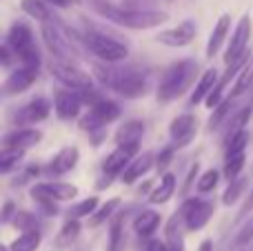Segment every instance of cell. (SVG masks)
I'll return each mask as SVG.
<instances>
[{
  "instance_id": "cell-34",
  "label": "cell",
  "mask_w": 253,
  "mask_h": 251,
  "mask_svg": "<svg viewBox=\"0 0 253 251\" xmlns=\"http://www.w3.org/2000/svg\"><path fill=\"white\" fill-rule=\"evenodd\" d=\"M78 234H80L78 218H69V220H67V225L62 227L60 236H58V245H60V247H67V245H71L76 238H78Z\"/></svg>"
},
{
  "instance_id": "cell-15",
  "label": "cell",
  "mask_w": 253,
  "mask_h": 251,
  "mask_svg": "<svg viewBox=\"0 0 253 251\" xmlns=\"http://www.w3.org/2000/svg\"><path fill=\"white\" fill-rule=\"evenodd\" d=\"M135 154H138V142L118 145V149L105 158V163H102V169H105V173L118 176V173H123L125 169L129 167V163L135 158Z\"/></svg>"
},
{
  "instance_id": "cell-16",
  "label": "cell",
  "mask_w": 253,
  "mask_h": 251,
  "mask_svg": "<svg viewBox=\"0 0 253 251\" xmlns=\"http://www.w3.org/2000/svg\"><path fill=\"white\" fill-rule=\"evenodd\" d=\"M196 129H198V123L191 114H182L178 118H173V123L169 127V136L173 147H187L193 140V136H196Z\"/></svg>"
},
{
  "instance_id": "cell-3",
  "label": "cell",
  "mask_w": 253,
  "mask_h": 251,
  "mask_svg": "<svg viewBox=\"0 0 253 251\" xmlns=\"http://www.w3.org/2000/svg\"><path fill=\"white\" fill-rule=\"evenodd\" d=\"M198 76V62L196 60H178L162 74L160 84H158V100L171 102L178 96H182Z\"/></svg>"
},
{
  "instance_id": "cell-39",
  "label": "cell",
  "mask_w": 253,
  "mask_h": 251,
  "mask_svg": "<svg viewBox=\"0 0 253 251\" xmlns=\"http://www.w3.org/2000/svg\"><path fill=\"white\" fill-rule=\"evenodd\" d=\"M218 178H220V173L215 171V169H209V171H205L200 176V180H198V191L200 194H207V191H211V189H215V185H218Z\"/></svg>"
},
{
  "instance_id": "cell-1",
  "label": "cell",
  "mask_w": 253,
  "mask_h": 251,
  "mask_svg": "<svg viewBox=\"0 0 253 251\" xmlns=\"http://www.w3.org/2000/svg\"><path fill=\"white\" fill-rule=\"evenodd\" d=\"M93 76L105 87L114 89L123 98H142L149 89V74L138 67H114V62L107 65H93Z\"/></svg>"
},
{
  "instance_id": "cell-40",
  "label": "cell",
  "mask_w": 253,
  "mask_h": 251,
  "mask_svg": "<svg viewBox=\"0 0 253 251\" xmlns=\"http://www.w3.org/2000/svg\"><path fill=\"white\" fill-rule=\"evenodd\" d=\"M123 216L125 213H120V216L114 218V222H111V251L118 249L120 245V229H123Z\"/></svg>"
},
{
  "instance_id": "cell-19",
  "label": "cell",
  "mask_w": 253,
  "mask_h": 251,
  "mask_svg": "<svg viewBox=\"0 0 253 251\" xmlns=\"http://www.w3.org/2000/svg\"><path fill=\"white\" fill-rule=\"evenodd\" d=\"M153 154H149V151H144V154L135 156L133 160L129 163V167L123 171V182L125 185H131V182H135L138 178H142L144 173L149 171V169L153 167Z\"/></svg>"
},
{
  "instance_id": "cell-50",
  "label": "cell",
  "mask_w": 253,
  "mask_h": 251,
  "mask_svg": "<svg viewBox=\"0 0 253 251\" xmlns=\"http://www.w3.org/2000/svg\"><path fill=\"white\" fill-rule=\"evenodd\" d=\"M198 251H213V243H211V240H202V245Z\"/></svg>"
},
{
  "instance_id": "cell-31",
  "label": "cell",
  "mask_w": 253,
  "mask_h": 251,
  "mask_svg": "<svg viewBox=\"0 0 253 251\" xmlns=\"http://www.w3.org/2000/svg\"><path fill=\"white\" fill-rule=\"evenodd\" d=\"M118 207H120V198H111L107 205H102L100 209H96V213L89 218V225H91V227H100L102 222H107L111 216H114V211Z\"/></svg>"
},
{
  "instance_id": "cell-12",
  "label": "cell",
  "mask_w": 253,
  "mask_h": 251,
  "mask_svg": "<svg viewBox=\"0 0 253 251\" xmlns=\"http://www.w3.org/2000/svg\"><path fill=\"white\" fill-rule=\"evenodd\" d=\"M198 34V25L196 20H182L178 27L173 29H165L156 36V40L160 44H167V47H187L191 44V40L196 38Z\"/></svg>"
},
{
  "instance_id": "cell-51",
  "label": "cell",
  "mask_w": 253,
  "mask_h": 251,
  "mask_svg": "<svg viewBox=\"0 0 253 251\" xmlns=\"http://www.w3.org/2000/svg\"><path fill=\"white\" fill-rule=\"evenodd\" d=\"M142 2H144V4H156L158 0H142Z\"/></svg>"
},
{
  "instance_id": "cell-44",
  "label": "cell",
  "mask_w": 253,
  "mask_h": 251,
  "mask_svg": "<svg viewBox=\"0 0 253 251\" xmlns=\"http://www.w3.org/2000/svg\"><path fill=\"white\" fill-rule=\"evenodd\" d=\"M251 211H253V189H251V194L247 196V200H245V205L240 207V211H238V220H245Z\"/></svg>"
},
{
  "instance_id": "cell-36",
  "label": "cell",
  "mask_w": 253,
  "mask_h": 251,
  "mask_svg": "<svg viewBox=\"0 0 253 251\" xmlns=\"http://www.w3.org/2000/svg\"><path fill=\"white\" fill-rule=\"evenodd\" d=\"M245 187H247V178L238 176V178H233V180H229V187H227V191H224V196H222V203L224 205H233L242 196Z\"/></svg>"
},
{
  "instance_id": "cell-49",
  "label": "cell",
  "mask_w": 253,
  "mask_h": 251,
  "mask_svg": "<svg viewBox=\"0 0 253 251\" xmlns=\"http://www.w3.org/2000/svg\"><path fill=\"white\" fill-rule=\"evenodd\" d=\"M44 2H51L53 7H60V9L69 7V0H44Z\"/></svg>"
},
{
  "instance_id": "cell-9",
  "label": "cell",
  "mask_w": 253,
  "mask_h": 251,
  "mask_svg": "<svg viewBox=\"0 0 253 251\" xmlns=\"http://www.w3.org/2000/svg\"><path fill=\"white\" fill-rule=\"evenodd\" d=\"M83 96H80V89H60L53 96V109H56L58 118L62 120H71L78 118L80 109H83Z\"/></svg>"
},
{
  "instance_id": "cell-46",
  "label": "cell",
  "mask_w": 253,
  "mask_h": 251,
  "mask_svg": "<svg viewBox=\"0 0 253 251\" xmlns=\"http://www.w3.org/2000/svg\"><path fill=\"white\" fill-rule=\"evenodd\" d=\"M13 216H16V211H13V203H4V207H2V216H0V220L7 225V222H11L13 220Z\"/></svg>"
},
{
  "instance_id": "cell-11",
  "label": "cell",
  "mask_w": 253,
  "mask_h": 251,
  "mask_svg": "<svg viewBox=\"0 0 253 251\" xmlns=\"http://www.w3.org/2000/svg\"><path fill=\"white\" fill-rule=\"evenodd\" d=\"M49 111H51V102H49L47 98L38 96L31 102H27L25 107H20V109L11 116V120L18 127H27V125H36V123H40V120H44L49 116Z\"/></svg>"
},
{
  "instance_id": "cell-24",
  "label": "cell",
  "mask_w": 253,
  "mask_h": 251,
  "mask_svg": "<svg viewBox=\"0 0 253 251\" xmlns=\"http://www.w3.org/2000/svg\"><path fill=\"white\" fill-rule=\"evenodd\" d=\"M89 111H91V114L96 116V118L100 120L102 125L114 123V120L120 116V107L116 105L114 100H107V98H102L100 102H96L93 107H89Z\"/></svg>"
},
{
  "instance_id": "cell-20",
  "label": "cell",
  "mask_w": 253,
  "mask_h": 251,
  "mask_svg": "<svg viewBox=\"0 0 253 251\" xmlns=\"http://www.w3.org/2000/svg\"><path fill=\"white\" fill-rule=\"evenodd\" d=\"M229 25H231V16H229V13H222V16L218 18V22H215L213 31H211V36H209V42H207V58H213L215 53L220 51V47H222V42H224V40H227Z\"/></svg>"
},
{
  "instance_id": "cell-21",
  "label": "cell",
  "mask_w": 253,
  "mask_h": 251,
  "mask_svg": "<svg viewBox=\"0 0 253 251\" xmlns=\"http://www.w3.org/2000/svg\"><path fill=\"white\" fill-rule=\"evenodd\" d=\"M220 80H218V71L215 69H207L205 74L200 76V80H198V84H196V91L191 93V105H200L202 100H207V96H209L211 91H213V87L218 84Z\"/></svg>"
},
{
  "instance_id": "cell-43",
  "label": "cell",
  "mask_w": 253,
  "mask_h": 251,
  "mask_svg": "<svg viewBox=\"0 0 253 251\" xmlns=\"http://www.w3.org/2000/svg\"><path fill=\"white\" fill-rule=\"evenodd\" d=\"M13 56H16V51H13V47L9 42H4L2 47H0V65L9 67L13 62Z\"/></svg>"
},
{
  "instance_id": "cell-42",
  "label": "cell",
  "mask_w": 253,
  "mask_h": 251,
  "mask_svg": "<svg viewBox=\"0 0 253 251\" xmlns=\"http://www.w3.org/2000/svg\"><path fill=\"white\" fill-rule=\"evenodd\" d=\"M171 158H173V147H167V149H162L160 154H158V158H156V167H158V171H165V169L169 167Z\"/></svg>"
},
{
  "instance_id": "cell-10",
  "label": "cell",
  "mask_w": 253,
  "mask_h": 251,
  "mask_svg": "<svg viewBox=\"0 0 253 251\" xmlns=\"http://www.w3.org/2000/svg\"><path fill=\"white\" fill-rule=\"evenodd\" d=\"M36 80H38V65H22L20 69H13L7 76V80L2 84V91L4 96H16V93L27 91Z\"/></svg>"
},
{
  "instance_id": "cell-4",
  "label": "cell",
  "mask_w": 253,
  "mask_h": 251,
  "mask_svg": "<svg viewBox=\"0 0 253 251\" xmlns=\"http://www.w3.org/2000/svg\"><path fill=\"white\" fill-rule=\"evenodd\" d=\"M7 42L13 47L16 58H20L22 65H40V53L36 49L34 34H31V29L25 22L11 25V29L7 34Z\"/></svg>"
},
{
  "instance_id": "cell-17",
  "label": "cell",
  "mask_w": 253,
  "mask_h": 251,
  "mask_svg": "<svg viewBox=\"0 0 253 251\" xmlns=\"http://www.w3.org/2000/svg\"><path fill=\"white\" fill-rule=\"evenodd\" d=\"M40 140H42V131L38 129H13L2 136V149H29V147L38 145Z\"/></svg>"
},
{
  "instance_id": "cell-2",
  "label": "cell",
  "mask_w": 253,
  "mask_h": 251,
  "mask_svg": "<svg viewBox=\"0 0 253 251\" xmlns=\"http://www.w3.org/2000/svg\"><path fill=\"white\" fill-rule=\"evenodd\" d=\"M91 7L109 22L126 27V29H151V27H160L162 22L169 20V13H165V11L116 7V4L105 2V0H91Z\"/></svg>"
},
{
  "instance_id": "cell-25",
  "label": "cell",
  "mask_w": 253,
  "mask_h": 251,
  "mask_svg": "<svg viewBox=\"0 0 253 251\" xmlns=\"http://www.w3.org/2000/svg\"><path fill=\"white\" fill-rule=\"evenodd\" d=\"M158 225H160V213L151 211V209L149 211H140L138 218L133 220V229L140 236H151L158 229Z\"/></svg>"
},
{
  "instance_id": "cell-37",
  "label": "cell",
  "mask_w": 253,
  "mask_h": 251,
  "mask_svg": "<svg viewBox=\"0 0 253 251\" xmlns=\"http://www.w3.org/2000/svg\"><path fill=\"white\" fill-rule=\"evenodd\" d=\"M11 222H13V227H18V229H22V231H34L40 227V218L29 211H16Z\"/></svg>"
},
{
  "instance_id": "cell-29",
  "label": "cell",
  "mask_w": 253,
  "mask_h": 251,
  "mask_svg": "<svg viewBox=\"0 0 253 251\" xmlns=\"http://www.w3.org/2000/svg\"><path fill=\"white\" fill-rule=\"evenodd\" d=\"M245 163H247L245 151L227 154V163H224V176H227V180H233V178L240 176V171L245 169Z\"/></svg>"
},
{
  "instance_id": "cell-35",
  "label": "cell",
  "mask_w": 253,
  "mask_h": 251,
  "mask_svg": "<svg viewBox=\"0 0 253 251\" xmlns=\"http://www.w3.org/2000/svg\"><path fill=\"white\" fill-rule=\"evenodd\" d=\"M22 151L25 149H2L0 154V173H9L18 163L22 160Z\"/></svg>"
},
{
  "instance_id": "cell-5",
  "label": "cell",
  "mask_w": 253,
  "mask_h": 251,
  "mask_svg": "<svg viewBox=\"0 0 253 251\" xmlns=\"http://www.w3.org/2000/svg\"><path fill=\"white\" fill-rule=\"evenodd\" d=\"M83 38H84V44L89 47V51L96 53V56L100 58V60H105V62H120V60H125V58L129 56L126 44L118 42L116 38H109V36H105V34L87 31Z\"/></svg>"
},
{
  "instance_id": "cell-47",
  "label": "cell",
  "mask_w": 253,
  "mask_h": 251,
  "mask_svg": "<svg viewBox=\"0 0 253 251\" xmlns=\"http://www.w3.org/2000/svg\"><path fill=\"white\" fill-rule=\"evenodd\" d=\"M147 251H169V247H167V243H160V240H151V243L147 245Z\"/></svg>"
},
{
  "instance_id": "cell-32",
  "label": "cell",
  "mask_w": 253,
  "mask_h": 251,
  "mask_svg": "<svg viewBox=\"0 0 253 251\" xmlns=\"http://www.w3.org/2000/svg\"><path fill=\"white\" fill-rule=\"evenodd\" d=\"M22 11L27 13V16L36 18V20H49L51 18V13H49V9L44 7V2H40V0H22L20 2Z\"/></svg>"
},
{
  "instance_id": "cell-45",
  "label": "cell",
  "mask_w": 253,
  "mask_h": 251,
  "mask_svg": "<svg viewBox=\"0 0 253 251\" xmlns=\"http://www.w3.org/2000/svg\"><path fill=\"white\" fill-rule=\"evenodd\" d=\"M36 203L40 205L42 213H47V216H56V213H58V207L53 205V200H36Z\"/></svg>"
},
{
  "instance_id": "cell-26",
  "label": "cell",
  "mask_w": 253,
  "mask_h": 251,
  "mask_svg": "<svg viewBox=\"0 0 253 251\" xmlns=\"http://www.w3.org/2000/svg\"><path fill=\"white\" fill-rule=\"evenodd\" d=\"M173 191H175V176L173 173H165V176L160 178V185L153 189V194L149 200H151L153 205H162L173 196Z\"/></svg>"
},
{
  "instance_id": "cell-6",
  "label": "cell",
  "mask_w": 253,
  "mask_h": 251,
  "mask_svg": "<svg viewBox=\"0 0 253 251\" xmlns=\"http://www.w3.org/2000/svg\"><path fill=\"white\" fill-rule=\"evenodd\" d=\"M49 71H51V76L58 83H62L69 89H91V76L84 69H80L76 62L51 60L49 62Z\"/></svg>"
},
{
  "instance_id": "cell-41",
  "label": "cell",
  "mask_w": 253,
  "mask_h": 251,
  "mask_svg": "<svg viewBox=\"0 0 253 251\" xmlns=\"http://www.w3.org/2000/svg\"><path fill=\"white\" fill-rule=\"evenodd\" d=\"M249 240H253V218L249 222H247L245 227H242V231L236 236V240H233V245H238V247H242V245H247Z\"/></svg>"
},
{
  "instance_id": "cell-48",
  "label": "cell",
  "mask_w": 253,
  "mask_h": 251,
  "mask_svg": "<svg viewBox=\"0 0 253 251\" xmlns=\"http://www.w3.org/2000/svg\"><path fill=\"white\" fill-rule=\"evenodd\" d=\"M111 185V173H107L105 178H100V182H98V189H105V187Z\"/></svg>"
},
{
  "instance_id": "cell-38",
  "label": "cell",
  "mask_w": 253,
  "mask_h": 251,
  "mask_svg": "<svg viewBox=\"0 0 253 251\" xmlns=\"http://www.w3.org/2000/svg\"><path fill=\"white\" fill-rule=\"evenodd\" d=\"M247 145H249V133L242 129V131L233 133L227 140V154H238V151H245Z\"/></svg>"
},
{
  "instance_id": "cell-28",
  "label": "cell",
  "mask_w": 253,
  "mask_h": 251,
  "mask_svg": "<svg viewBox=\"0 0 253 251\" xmlns=\"http://www.w3.org/2000/svg\"><path fill=\"white\" fill-rule=\"evenodd\" d=\"M253 87V58H249V62H247L245 67H242V71L238 74L236 83H233V93L231 96H242L245 91H249Z\"/></svg>"
},
{
  "instance_id": "cell-23",
  "label": "cell",
  "mask_w": 253,
  "mask_h": 251,
  "mask_svg": "<svg viewBox=\"0 0 253 251\" xmlns=\"http://www.w3.org/2000/svg\"><path fill=\"white\" fill-rule=\"evenodd\" d=\"M142 133H144V123H140V120H129V123H125L123 127L116 131V142H118V145L140 142Z\"/></svg>"
},
{
  "instance_id": "cell-18",
  "label": "cell",
  "mask_w": 253,
  "mask_h": 251,
  "mask_svg": "<svg viewBox=\"0 0 253 251\" xmlns=\"http://www.w3.org/2000/svg\"><path fill=\"white\" fill-rule=\"evenodd\" d=\"M78 158H80V151L76 149V147H65V149H60L53 156L51 165H49V173L62 176V173L71 171V169L78 165Z\"/></svg>"
},
{
  "instance_id": "cell-13",
  "label": "cell",
  "mask_w": 253,
  "mask_h": 251,
  "mask_svg": "<svg viewBox=\"0 0 253 251\" xmlns=\"http://www.w3.org/2000/svg\"><path fill=\"white\" fill-rule=\"evenodd\" d=\"M249 36H251V18H249V13H247V16L240 18V22H238V27H236V31H233L231 40H229L227 56H224V62H227V65L236 62L238 58H240L242 53L249 49Z\"/></svg>"
},
{
  "instance_id": "cell-27",
  "label": "cell",
  "mask_w": 253,
  "mask_h": 251,
  "mask_svg": "<svg viewBox=\"0 0 253 251\" xmlns=\"http://www.w3.org/2000/svg\"><path fill=\"white\" fill-rule=\"evenodd\" d=\"M42 243V234L38 229L34 231H22L16 240L11 243V251H36Z\"/></svg>"
},
{
  "instance_id": "cell-8",
  "label": "cell",
  "mask_w": 253,
  "mask_h": 251,
  "mask_svg": "<svg viewBox=\"0 0 253 251\" xmlns=\"http://www.w3.org/2000/svg\"><path fill=\"white\" fill-rule=\"evenodd\" d=\"M42 40L47 44V49L56 56V60H67V62H76V56L78 51L71 44V38L62 36V31L58 29L56 25H49L44 22L42 25Z\"/></svg>"
},
{
  "instance_id": "cell-7",
  "label": "cell",
  "mask_w": 253,
  "mask_h": 251,
  "mask_svg": "<svg viewBox=\"0 0 253 251\" xmlns=\"http://www.w3.org/2000/svg\"><path fill=\"white\" fill-rule=\"evenodd\" d=\"M180 216H182L184 227L189 231H200L211 220V216H213V205L202 198H189L184 200L182 209H180Z\"/></svg>"
},
{
  "instance_id": "cell-30",
  "label": "cell",
  "mask_w": 253,
  "mask_h": 251,
  "mask_svg": "<svg viewBox=\"0 0 253 251\" xmlns=\"http://www.w3.org/2000/svg\"><path fill=\"white\" fill-rule=\"evenodd\" d=\"M96 209H98V198L96 196H91V198H87V200H83V203H76V205H71L69 207V211H67V216L69 218H84V216H93L96 213Z\"/></svg>"
},
{
  "instance_id": "cell-22",
  "label": "cell",
  "mask_w": 253,
  "mask_h": 251,
  "mask_svg": "<svg viewBox=\"0 0 253 251\" xmlns=\"http://www.w3.org/2000/svg\"><path fill=\"white\" fill-rule=\"evenodd\" d=\"M182 222H184L182 216H178V213L167 222L165 234H167V247H169V251H184V236H182V229H180Z\"/></svg>"
},
{
  "instance_id": "cell-33",
  "label": "cell",
  "mask_w": 253,
  "mask_h": 251,
  "mask_svg": "<svg viewBox=\"0 0 253 251\" xmlns=\"http://www.w3.org/2000/svg\"><path fill=\"white\" fill-rule=\"evenodd\" d=\"M233 105H236V96H231V98H227V100H222L218 107L213 109V116L209 118V129L213 131L215 127H218L220 123H224V118L229 116V109H233Z\"/></svg>"
},
{
  "instance_id": "cell-52",
  "label": "cell",
  "mask_w": 253,
  "mask_h": 251,
  "mask_svg": "<svg viewBox=\"0 0 253 251\" xmlns=\"http://www.w3.org/2000/svg\"><path fill=\"white\" fill-rule=\"evenodd\" d=\"M167 2H173V0H167Z\"/></svg>"
},
{
  "instance_id": "cell-14",
  "label": "cell",
  "mask_w": 253,
  "mask_h": 251,
  "mask_svg": "<svg viewBox=\"0 0 253 251\" xmlns=\"http://www.w3.org/2000/svg\"><path fill=\"white\" fill-rule=\"evenodd\" d=\"M78 196V187L69 182H40L31 187V198L34 200H71Z\"/></svg>"
}]
</instances>
